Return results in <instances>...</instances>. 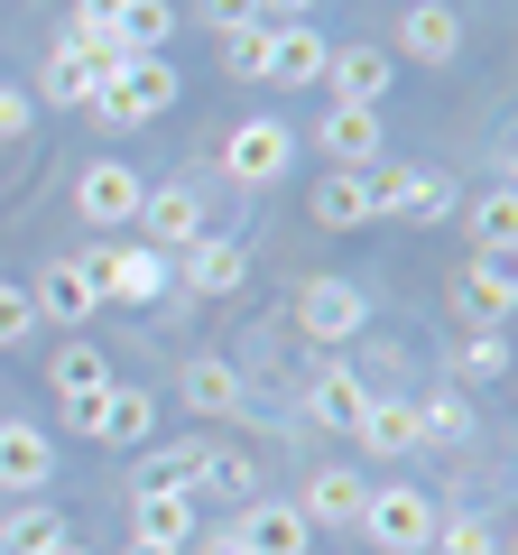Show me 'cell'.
I'll return each instance as SVG.
<instances>
[{
    "label": "cell",
    "instance_id": "1",
    "mask_svg": "<svg viewBox=\"0 0 518 555\" xmlns=\"http://www.w3.org/2000/svg\"><path fill=\"white\" fill-rule=\"evenodd\" d=\"M83 259V278H93V297L102 306H158L167 287H177V269H167L158 250H148V241H93V250H75Z\"/></svg>",
    "mask_w": 518,
    "mask_h": 555
},
{
    "label": "cell",
    "instance_id": "2",
    "mask_svg": "<svg viewBox=\"0 0 518 555\" xmlns=\"http://www.w3.org/2000/svg\"><path fill=\"white\" fill-rule=\"evenodd\" d=\"M177 93H185V83H177V65H167V56H130L112 83H93V102H83V112H93L102 130H140V120H158Z\"/></svg>",
    "mask_w": 518,
    "mask_h": 555
},
{
    "label": "cell",
    "instance_id": "3",
    "mask_svg": "<svg viewBox=\"0 0 518 555\" xmlns=\"http://www.w3.org/2000/svg\"><path fill=\"white\" fill-rule=\"evenodd\" d=\"M361 537H371L379 555H426L436 546V500H426L417 481H379V491L361 500Z\"/></svg>",
    "mask_w": 518,
    "mask_h": 555
},
{
    "label": "cell",
    "instance_id": "4",
    "mask_svg": "<svg viewBox=\"0 0 518 555\" xmlns=\"http://www.w3.org/2000/svg\"><path fill=\"white\" fill-rule=\"evenodd\" d=\"M361 195H371V214H399V222L454 214V177L444 167H361Z\"/></svg>",
    "mask_w": 518,
    "mask_h": 555
},
{
    "label": "cell",
    "instance_id": "5",
    "mask_svg": "<svg viewBox=\"0 0 518 555\" xmlns=\"http://www.w3.org/2000/svg\"><path fill=\"white\" fill-rule=\"evenodd\" d=\"M140 167H120V158H83L75 177V214L93 222V232H120V222H140Z\"/></svg>",
    "mask_w": 518,
    "mask_h": 555
},
{
    "label": "cell",
    "instance_id": "6",
    "mask_svg": "<svg viewBox=\"0 0 518 555\" xmlns=\"http://www.w3.org/2000/svg\"><path fill=\"white\" fill-rule=\"evenodd\" d=\"M454 306L472 315V334H500V324L518 315V269H509V250H472V269L454 278Z\"/></svg>",
    "mask_w": 518,
    "mask_h": 555
},
{
    "label": "cell",
    "instance_id": "7",
    "mask_svg": "<svg viewBox=\"0 0 518 555\" xmlns=\"http://www.w3.org/2000/svg\"><path fill=\"white\" fill-rule=\"evenodd\" d=\"M287 158H297V130H287V120H269V112L232 120V139H222V167H232L241 185H269V177H287Z\"/></svg>",
    "mask_w": 518,
    "mask_h": 555
},
{
    "label": "cell",
    "instance_id": "8",
    "mask_svg": "<svg viewBox=\"0 0 518 555\" xmlns=\"http://www.w3.org/2000/svg\"><path fill=\"white\" fill-rule=\"evenodd\" d=\"M297 324L315 343H352L361 324H371V297H361L352 278H306V287H297Z\"/></svg>",
    "mask_w": 518,
    "mask_h": 555
},
{
    "label": "cell",
    "instance_id": "9",
    "mask_svg": "<svg viewBox=\"0 0 518 555\" xmlns=\"http://www.w3.org/2000/svg\"><path fill=\"white\" fill-rule=\"evenodd\" d=\"M47 481H56V436H47V426H28V416H0V491L38 500Z\"/></svg>",
    "mask_w": 518,
    "mask_h": 555
},
{
    "label": "cell",
    "instance_id": "10",
    "mask_svg": "<svg viewBox=\"0 0 518 555\" xmlns=\"http://www.w3.org/2000/svg\"><path fill=\"white\" fill-rule=\"evenodd\" d=\"M140 241L158 259H177L185 241H204V195H195V185H148V195H140Z\"/></svg>",
    "mask_w": 518,
    "mask_h": 555
},
{
    "label": "cell",
    "instance_id": "11",
    "mask_svg": "<svg viewBox=\"0 0 518 555\" xmlns=\"http://www.w3.org/2000/svg\"><path fill=\"white\" fill-rule=\"evenodd\" d=\"M167 269H177L195 297H232L241 278H250V250H241V241H222V232H204V241H185Z\"/></svg>",
    "mask_w": 518,
    "mask_h": 555
},
{
    "label": "cell",
    "instance_id": "12",
    "mask_svg": "<svg viewBox=\"0 0 518 555\" xmlns=\"http://www.w3.org/2000/svg\"><path fill=\"white\" fill-rule=\"evenodd\" d=\"M232 546L241 555H306V546H315V528L297 518V500H250L241 528H232Z\"/></svg>",
    "mask_w": 518,
    "mask_h": 555
},
{
    "label": "cell",
    "instance_id": "13",
    "mask_svg": "<svg viewBox=\"0 0 518 555\" xmlns=\"http://www.w3.org/2000/svg\"><path fill=\"white\" fill-rule=\"evenodd\" d=\"M361 500H371V481H361L352 463H315L297 518H306V528H361Z\"/></svg>",
    "mask_w": 518,
    "mask_h": 555
},
{
    "label": "cell",
    "instance_id": "14",
    "mask_svg": "<svg viewBox=\"0 0 518 555\" xmlns=\"http://www.w3.org/2000/svg\"><path fill=\"white\" fill-rule=\"evenodd\" d=\"M324 56H334V47L315 38V20H279V28H269V75H259V83L306 93V83H324Z\"/></svg>",
    "mask_w": 518,
    "mask_h": 555
},
{
    "label": "cell",
    "instance_id": "15",
    "mask_svg": "<svg viewBox=\"0 0 518 555\" xmlns=\"http://www.w3.org/2000/svg\"><path fill=\"white\" fill-rule=\"evenodd\" d=\"M352 444H361L371 463H407V454H417V408H407V398H389V389H371Z\"/></svg>",
    "mask_w": 518,
    "mask_h": 555
},
{
    "label": "cell",
    "instance_id": "16",
    "mask_svg": "<svg viewBox=\"0 0 518 555\" xmlns=\"http://www.w3.org/2000/svg\"><path fill=\"white\" fill-rule=\"evenodd\" d=\"M28 306H38V324H65V334H75L83 315H102L93 278H83V259H47V278L28 287Z\"/></svg>",
    "mask_w": 518,
    "mask_h": 555
},
{
    "label": "cell",
    "instance_id": "17",
    "mask_svg": "<svg viewBox=\"0 0 518 555\" xmlns=\"http://www.w3.org/2000/svg\"><path fill=\"white\" fill-rule=\"evenodd\" d=\"M399 56H417V65H454V56H463V20H454V0H407V20H399Z\"/></svg>",
    "mask_w": 518,
    "mask_h": 555
},
{
    "label": "cell",
    "instance_id": "18",
    "mask_svg": "<svg viewBox=\"0 0 518 555\" xmlns=\"http://www.w3.org/2000/svg\"><path fill=\"white\" fill-rule=\"evenodd\" d=\"M315 149H324L334 167H379V158H389V139H379V112H361V102H334V112H324Z\"/></svg>",
    "mask_w": 518,
    "mask_h": 555
},
{
    "label": "cell",
    "instance_id": "19",
    "mask_svg": "<svg viewBox=\"0 0 518 555\" xmlns=\"http://www.w3.org/2000/svg\"><path fill=\"white\" fill-rule=\"evenodd\" d=\"M361 408H371V389H361L352 361H324V371L306 379V416H315V426H334V436H352Z\"/></svg>",
    "mask_w": 518,
    "mask_h": 555
},
{
    "label": "cell",
    "instance_id": "20",
    "mask_svg": "<svg viewBox=\"0 0 518 555\" xmlns=\"http://www.w3.org/2000/svg\"><path fill=\"white\" fill-rule=\"evenodd\" d=\"M324 83H334V102L379 112V93H389V47H334L324 56Z\"/></svg>",
    "mask_w": 518,
    "mask_h": 555
},
{
    "label": "cell",
    "instance_id": "21",
    "mask_svg": "<svg viewBox=\"0 0 518 555\" xmlns=\"http://www.w3.org/2000/svg\"><path fill=\"white\" fill-rule=\"evenodd\" d=\"M93 436H102V444H148V436H158L148 389H120V379H112V389H102V426H93Z\"/></svg>",
    "mask_w": 518,
    "mask_h": 555
},
{
    "label": "cell",
    "instance_id": "22",
    "mask_svg": "<svg viewBox=\"0 0 518 555\" xmlns=\"http://www.w3.org/2000/svg\"><path fill=\"white\" fill-rule=\"evenodd\" d=\"M47 389H56V398H102V389H112V361H102L93 343L65 334V352L47 361Z\"/></svg>",
    "mask_w": 518,
    "mask_h": 555
},
{
    "label": "cell",
    "instance_id": "23",
    "mask_svg": "<svg viewBox=\"0 0 518 555\" xmlns=\"http://www.w3.org/2000/svg\"><path fill=\"white\" fill-rule=\"evenodd\" d=\"M195 509L204 500H185V491H140V537L148 546H195Z\"/></svg>",
    "mask_w": 518,
    "mask_h": 555
},
{
    "label": "cell",
    "instance_id": "24",
    "mask_svg": "<svg viewBox=\"0 0 518 555\" xmlns=\"http://www.w3.org/2000/svg\"><path fill=\"white\" fill-rule=\"evenodd\" d=\"M417 408V444H472V398L436 389V398H407Z\"/></svg>",
    "mask_w": 518,
    "mask_h": 555
},
{
    "label": "cell",
    "instance_id": "25",
    "mask_svg": "<svg viewBox=\"0 0 518 555\" xmlns=\"http://www.w3.org/2000/svg\"><path fill=\"white\" fill-rule=\"evenodd\" d=\"M315 222H324V232H352V222H371L361 167H324V185H315Z\"/></svg>",
    "mask_w": 518,
    "mask_h": 555
},
{
    "label": "cell",
    "instance_id": "26",
    "mask_svg": "<svg viewBox=\"0 0 518 555\" xmlns=\"http://www.w3.org/2000/svg\"><path fill=\"white\" fill-rule=\"evenodd\" d=\"M56 537H65V518L47 509V500H20V509L0 518V555H47Z\"/></svg>",
    "mask_w": 518,
    "mask_h": 555
},
{
    "label": "cell",
    "instance_id": "27",
    "mask_svg": "<svg viewBox=\"0 0 518 555\" xmlns=\"http://www.w3.org/2000/svg\"><path fill=\"white\" fill-rule=\"evenodd\" d=\"M185 408L195 416H232L241 408V371L232 361H185Z\"/></svg>",
    "mask_w": 518,
    "mask_h": 555
},
{
    "label": "cell",
    "instance_id": "28",
    "mask_svg": "<svg viewBox=\"0 0 518 555\" xmlns=\"http://www.w3.org/2000/svg\"><path fill=\"white\" fill-rule=\"evenodd\" d=\"M140 491H204V444H158V454L140 463Z\"/></svg>",
    "mask_w": 518,
    "mask_h": 555
},
{
    "label": "cell",
    "instance_id": "29",
    "mask_svg": "<svg viewBox=\"0 0 518 555\" xmlns=\"http://www.w3.org/2000/svg\"><path fill=\"white\" fill-rule=\"evenodd\" d=\"M112 38L130 47V56H167V38H177V10H167V0H130Z\"/></svg>",
    "mask_w": 518,
    "mask_h": 555
},
{
    "label": "cell",
    "instance_id": "30",
    "mask_svg": "<svg viewBox=\"0 0 518 555\" xmlns=\"http://www.w3.org/2000/svg\"><path fill=\"white\" fill-rule=\"evenodd\" d=\"M56 56H75V65H83L93 83H112L120 65H130V47H120L112 28H75V20H65V47H56Z\"/></svg>",
    "mask_w": 518,
    "mask_h": 555
},
{
    "label": "cell",
    "instance_id": "31",
    "mask_svg": "<svg viewBox=\"0 0 518 555\" xmlns=\"http://www.w3.org/2000/svg\"><path fill=\"white\" fill-rule=\"evenodd\" d=\"M509 241H518V195L491 185V195L472 204V250H509Z\"/></svg>",
    "mask_w": 518,
    "mask_h": 555
},
{
    "label": "cell",
    "instance_id": "32",
    "mask_svg": "<svg viewBox=\"0 0 518 555\" xmlns=\"http://www.w3.org/2000/svg\"><path fill=\"white\" fill-rule=\"evenodd\" d=\"M195 500H241L250 509L259 500V463H241V454H204V491Z\"/></svg>",
    "mask_w": 518,
    "mask_h": 555
},
{
    "label": "cell",
    "instance_id": "33",
    "mask_svg": "<svg viewBox=\"0 0 518 555\" xmlns=\"http://www.w3.org/2000/svg\"><path fill=\"white\" fill-rule=\"evenodd\" d=\"M222 65H232L241 83H259V75H269V20H241V28H222Z\"/></svg>",
    "mask_w": 518,
    "mask_h": 555
},
{
    "label": "cell",
    "instance_id": "34",
    "mask_svg": "<svg viewBox=\"0 0 518 555\" xmlns=\"http://www.w3.org/2000/svg\"><path fill=\"white\" fill-rule=\"evenodd\" d=\"M28 102H56V112H83V102H93V75H83L75 56H47V75H38V93Z\"/></svg>",
    "mask_w": 518,
    "mask_h": 555
},
{
    "label": "cell",
    "instance_id": "35",
    "mask_svg": "<svg viewBox=\"0 0 518 555\" xmlns=\"http://www.w3.org/2000/svg\"><path fill=\"white\" fill-rule=\"evenodd\" d=\"M436 555H500V528L481 509H463V518H436Z\"/></svg>",
    "mask_w": 518,
    "mask_h": 555
},
{
    "label": "cell",
    "instance_id": "36",
    "mask_svg": "<svg viewBox=\"0 0 518 555\" xmlns=\"http://www.w3.org/2000/svg\"><path fill=\"white\" fill-rule=\"evenodd\" d=\"M454 371H463V379H500V371H509V334H472Z\"/></svg>",
    "mask_w": 518,
    "mask_h": 555
},
{
    "label": "cell",
    "instance_id": "37",
    "mask_svg": "<svg viewBox=\"0 0 518 555\" xmlns=\"http://www.w3.org/2000/svg\"><path fill=\"white\" fill-rule=\"evenodd\" d=\"M28 334H38V306H28V287H0V352H20Z\"/></svg>",
    "mask_w": 518,
    "mask_h": 555
},
{
    "label": "cell",
    "instance_id": "38",
    "mask_svg": "<svg viewBox=\"0 0 518 555\" xmlns=\"http://www.w3.org/2000/svg\"><path fill=\"white\" fill-rule=\"evenodd\" d=\"M28 120H38V102H28V83H0V139H20Z\"/></svg>",
    "mask_w": 518,
    "mask_h": 555
},
{
    "label": "cell",
    "instance_id": "39",
    "mask_svg": "<svg viewBox=\"0 0 518 555\" xmlns=\"http://www.w3.org/2000/svg\"><path fill=\"white\" fill-rule=\"evenodd\" d=\"M120 10L130 0H75V28H120Z\"/></svg>",
    "mask_w": 518,
    "mask_h": 555
},
{
    "label": "cell",
    "instance_id": "40",
    "mask_svg": "<svg viewBox=\"0 0 518 555\" xmlns=\"http://www.w3.org/2000/svg\"><path fill=\"white\" fill-rule=\"evenodd\" d=\"M204 20H213V28H241V20H259V0H204Z\"/></svg>",
    "mask_w": 518,
    "mask_h": 555
},
{
    "label": "cell",
    "instance_id": "41",
    "mask_svg": "<svg viewBox=\"0 0 518 555\" xmlns=\"http://www.w3.org/2000/svg\"><path fill=\"white\" fill-rule=\"evenodd\" d=\"M306 10H315V0H259V20L279 28V20H306Z\"/></svg>",
    "mask_w": 518,
    "mask_h": 555
},
{
    "label": "cell",
    "instance_id": "42",
    "mask_svg": "<svg viewBox=\"0 0 518 555\" xmlns=\"http://www.w3.org/2000/svg\"><path fill=\"white\" fill-rule=\"evenodd\" d=\"M130 555H185V546H148V537H130Z\"/></svg>",
    "mask_w": 518,
    "mask_h": 555
},
{
    "label": "cell",
    "instance_id": "43",
    "mask_svg": "<svg viewBox=\"0 0 518 555\" xmlns=\"http://www.w3.org/2000/svg\"><path fill=\"white\" fill-rule=\"evenodd\" d=\"M185 555H241V546H232V537H213V546H185Z\"/></svg>",
    "mask_w": 518,
    "mask_h": 555
},
{
    "label": "cell",
    "instance_id": "44",
    "mask_svg": "<svg viewBox=\"0 0 518 555\" xmlns=\"http://www.w3.org/2000/svg\"><path fill=\"white\" fill-rule=\"evenodd\" d=\"M47 555H83V546H75V537H56V546H47Z\"/></svg>",
    "mask_w": 518,
    "mask_h": 555
}]
</instances>
